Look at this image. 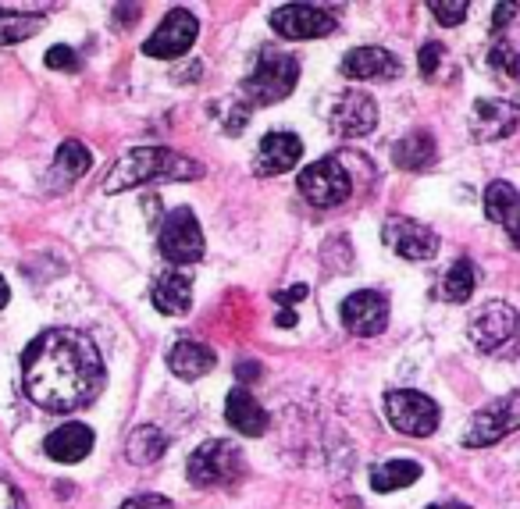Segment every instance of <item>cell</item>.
Returning a JSON list of instances; mask_svg holds the SVG:
<instances>
[{
    "instance_id": "obj_27",
    "label": "cell",
    "mask_w": 520,
    "mask_h": 509,
    "mask_svg": "<svg viewBox=\"0 0 520 509\" xmlns=\"http://www.w3.org/2000/svg\"><path fill=\"white\" fill-rule=\"evenodd\" d=\"M478 289V267L471 260H453L449 271L442 275V299L446 303H467Z\"/></svg>"
},
{
    "instance_id": "obj_8",
    "label": "cell",
    "mask_w": 520,
    "mask_h": 509,
    "mask_svg": "<svg viewBox=\"0 0 520 509\" xmlns=\"http://www.w3.org/2000/svg\"><path fill=\"white\" fill-rule=\"evenodd\" d=\"M296 186H300L303 200L314 203V207H342V203L353 196V182H350V171L342 168L335 157H325V161L310 164V168L300 171L296 178Z\"/></svg>"
},
{
    "instance_id": "obj_18",
    "label": "cell",
    "mask_w": 520,
    "mask_h": 509,
    "mask_svg": "<svg viewBox=\"0 0 520 509\" xmlns=\"http://www.w3.org/2000/svg\"><path fill=\"white\" fill-rule=\"evenodd\" d=\"M150 299H154V307L168 317H182L193 310V278L179 267H171V271H161L150 285Z\"/></svg>"
},
{
    "instance_id": "obj_2",
    "label": "cell",
    "mask_w": 520,
    "mask_h": 509,
    "mask_svg": "<svg viewBox=\"0 0 520 509\" xmlns=\"http://www.w3.org/2000/svg\"><path fill=\"white\" fill-rule=\"evenodd\" d=\"M204 175V164L186 154H175L168 146H136L104 178V193H125V189L154 186V182H193Z\"/></svg>"
},
{
    "instance_id": "obj_25",
    "label": "cell",
    "mask_w": 520,
    "mask_h": 509,
    "mask_svg": "<svg viewBox=\"0 0 520 509\" xmlns=\"http://www.w3.org/2000/svg\"><path fill=\"white\" fill-rule=\"evenodd\" d=\"M164 449H168V438H164V431L157 428V424H139L129 435V442H125V456H129V463H136V467L157 463L164 456Z\"/></svg>"
},
{
    "instance_id": "obj_31",
    "label": "cell",
    "mask_w": 520,
    "mask_h": 509,
    "mask_svg": "<svg viewBox=\"0 0 520 509\" xmlns=\"http://www.w3.org/2000/svg\"><path fill=\"white\" fill-rule=\"evenodd\" d=\"M43 61H47V68H61V72H79L82 68L79 54L72 47H50Z\"/></svg>"
},
{
    "instance_id": "obj_1",
    "label": "cell",
    "mask_w": 520,
    "mask_h": 509,
    "mask_svg": "<svg viewBox=\"0 0 520 509\" xmlns=\"http://www.w3.org/2000/svg\"><path fill=\"white\" fill-rule=\"evenodd\" d=\"M107 381L97 342L79 328H47L22 353L25 396L50 413L90 406Z\"/></svg>"
},
{
    "instance_id": "obj_23",
    "label": "cell",
    "mask_w": 520,
    "mask_h": 509,
    "mask_svg": "<svg viewBox=\"0 0 520 509\" xmlns=\"http://www.w3.org/2000/svg\"><path fill=\"white\" fill-rule=\"evenodd\" d=\"M214 349L204 346V342H179V346L168 353V367L175 378L182 381H196V378H204L207 371H214Z\"/></svg>"
},
{
    "instance_id": "obj_40",
    "label": "cell",
    "mask_w": 520,
    "mask_h": 509,
    "mask_svg": "<svg viewBox=\"0 0 520 509\" xmlns=\"http://www.w3.org/2000/svg\"><path fill=\"white\" fill-rule=\"evenodd\" d=\"M8 299H11V289H8V282H4V278H0V310L8 307Z\"/></svg>"
},
{
    "instance_id": "obj_29",
    "label": "cell",
    "mask_w": 520,
    "mask_h": 509,
    "mask_svg": "<svg viewBox=\"0 0 520 509\" xmlns=\"http://www.w3.org/2000/svg\"><path fill=\"white\" fill-rule=\"evenodd\" d=\"M488 65L496 68L499 75H506L510 82H520V54L506 43H496V47L488 50Z\"/></svg>"
},
{
    "instance_id": "obj_28",
    "label": "cell",
    "mask_w": 520,
    "mask_h": 509,
    "mask_svg": "<svg viewBox=\"0 0 520 509\" xmlns=\"http://www.w3.org/2000/svg\"><path fill=\"white\" fill-rule=\"evenodd\" d=\"M43 29V15H25V11L0 8V47H15V43L33 40Z\"/></svg>"
},
{
    "instance_id": "obj_10",
    "label": "cell",
    "mask_w": 520,
    "mask_h": 509,
    "mask_svg": "<svg viewBox=\"0 0 520 509\" xmlns=\"http://www.w3.org/2000/svg\"><path fill=\"white\" fill-rule=\"evenodd\" d=\"M382 239L385 246H389L396 257L403 260H431L435 253H439V232L431 225H424V221H414V218H399V214H392V218H385L382 225Z\"/></svg>"
},
{
    "instance_id": "obj_4",
    "label": "cell",
    "mask_w": 520,
    "mask_h": 509,
    "mask_svg": "<svg viewBox=\"0 0 520 509\" xmlns=\"http://www.w3.org/2000/svg\"><path fill=\"white\" fill-rule=\"evenodd\" d=\"M385 417L389 424L399 431V435H410V438H428L439 431L442 421V410L439 403L424 392H414V388H392L385 392Z\"/></svg>"
},
{
    "instance_id": "obj_3",
    "label": "cell",
    "mask_w": 520,
    "mask_h": 509,
    "mask_svg": "<svg viewBox=\"0 0 520 509\" xmlns=\"http://www.w3.org/2000/svg\"><path fill=\"white\" fill-rule=\"evenodd\" d=\"M300 82V61L293 54H282V50H260L257 61H253L250 75L243 79V97L250 104L271 107L278 100H285Z\"/></svg>"
},
{
    "instance_id": "obj_32",
    "label": "cell",
    "mask_w": 520,
    "mask_h": 509,
    "mask_svg": "<svg viewBox=\"0 0 520 509\" xmlns=\"http://www.w3.org/2000/svg\"><path fill=\"white\" fill-rule=\"evenodd\" d=\"M417 65H421V75H435L442 65V43H424L421 47V57H417Z\"/></svg>"
},
{
    "instance_id": "obj_34",
    "label": "cell",
    "mask_w": 520,
    "mask_h": 509,
    "mask_svg": "<svg viewBox=\"0 0 520 509\" xmlns=\"http://www.w3.org/2000/svg\"><path fill=\"white\" fill-rule=\"evenodd\" d=\"M122 509H171V502L164 499V495H136V499H129Z\"/></svg>"
},
{
    "instance_id": "obj_20",
    "label": "cell",
    "mask_w": 520,
    "mask_h": 509,
    "mask_svg": "<svg viewBox=\"0 0 520 509\" xmlns=\"http://www.w3.org/2000/svg\"><path fill=\"white\" fill-rule=\"evenodd\" d=\"M90 150L79 143V139H65V143L57 146L54 154V164H50L47 178H43V189H50V193H61V189H68L72 182H79L86 171H90Z\"/></svg>"
},
{
    "instance_id": "obj_19",
    "label": "cell",
    "mask_w": 520,
    "mask_h": 509,
    "mask_svg": "<svg viewBox=\"0 0 520 509\" xmlns=\"http://www.w3.org/2000/svg\"><path fill=\"white\" fill-rule=\"evenodd\" d=\"M520 125V107L510 100H478L471 114L474 139H506L517 132Z\"/></svg>"
},
{
    "instance_id": "obj_37",
    "label": "cell",
    "mask_w": 520,
    "mask_h": 509,
    "mask_svg": "<svg viewBox=\"0 0 520 509\" xmlns=\"http://www.w3.org/2000/svg\"><path fill=\"white\" fill-rule=\"evenodd\" d=\"M239 381H250V378H260V364H239L236 367Z\"/></svg>"
},
{
    "instance_id": "obj_7",
    "label": "cell",
    "mask_w": 520,
    "mask_h": 509,
    "mask_svg": "<svg viewBox=\"0 0 520 509\" xmlns=\"http://www.w3.org/2000/svg\"><path fill=\"white\" fill-rule=\"evenodd\" d=\"M186 470H189V485L218 488L239 477V470H243V453H239V445L225 442V438H214V442L200 445V449L189 456Z\"/></svg>"
},
{
    "instance_id": "obj_24",
    "label": "cell",
    "mask_w": 520,
    "mask_h": 509,
    "mask_svg": "<svg viewBox=\"0 0 520 509\" xmlns=\"http://www.w3.org/2000/svg\"><path fill=\"white\" fill-rule=\"evenodd\" d=\"M435 154H439L435 136L424 129L407 132L403 139L392 143V161H396V168H403V171H424L428 164H435Z\"/></svg>"
},
{
    "instance_id": "obj_35",
    "label": "cell",
    "mask_w": 520,
    "mask_h": 509,
    "mask_svg": "<svg viewBox=\"0 0 520 509\" xmlns=\"http://www.w3.org/2000/svg\"><path fill=\"white\" fill-rule=\"evenodd\" d=\"M513 15H517V4H496V11H492V33H503L506 25L513 22Z\"/></svg>"
},
{
    "instance_id": "obj_33",
    "label": "cell",
    "mask_w": 520,
    "mask_h": 509,
    "mask_svg": "<svg viewBox=\"0 0 520 509\" xmlns=\"http://www.w3.org/2000/svg\"><path fill=\"white\" fill-rule=\"evenodd\" d=\"M0 509H25V499L8 477H0Z\"/></svg>"
},
{
    "instance_id": "obj_6",
    "label": "cell",
    "mask_w": 520,
    "mask_h": 509,
    "mask_svg": "<svg viewBox=\"0 0 520 509\" xmlns=\"http://www.w3.org/2000/svg\"><path fill=\"white\" fill-rule=\"evenodd\" d=\"M157 246H161L164 260L175 267L200 264L207 253L204 228H200V221L193 218L189 207H175V211L164 218L161 232H157Z\"/></svg>"
},
{
    "instance_id": "obj_26",
    "label": "cell",
    "mask_w": 520,
    "mask_h": 509,
    "mask_svg": "<svg viewBox=\"0 0 520 509\" xmlns=\"http://www.w3.org/2000/svg\"><path fill=\"white\" fill-rule=\"evenodd\" d=\"M421 474H424V467L417 460H389V463H382V467L371 470V488L389 495V492H399V488L417 485Z\"/></svg>"
},
{
    "instance_id": "obj_30",
    "label": "cell",
    "mask_w": 520,
    "mask_h": 509,
    "mask_svg": "<svg viewBox=\"0 0 520 509\" xmlns=\"http://www.w3.org/2000/svg\"><path fill=\"white\" fill-rule=\"evenodd\" d=\"M428 8L439 25H460L467 18V0H431Z\"/></svg>"
},
{
    "instance_id": "obj_41",
    "label": "cell",
    "mask_w": 520,
    "mask_h": 509,
    "mask_svg": "<svg viewBox=\"0 0 520 509\" xmlns=\"http://www.w3.org/2000/svg\"><path fill=\"white\" fill-rule=\"evenodd\" d=\"M446 509H467V506H460V502H449V506Z\"/></svg>"
},
{
    "instance_id": "obj_5",
    "label": "cell",
    "mask_w": 520,
    "mask_h": 509,
    "mask_svg": "<svg viewBox=\"0 0 520 509\" xmlns=\"http://www.w3.org/2000/svg\"><path fill=\"white\" fill-rule=\"evenodd\" d=\"M471 342L488 356L513 360L520 353V314L506 303H492L471 321Z\"/></svg>"
},
{
    "instance_id": "obj_42",
    "label": "cell",
    "mask_w": 520,
    "mask_h": 509,
    "mask_svg": "<svg viewBox=\"0 0 520 509\" xmlns=\"http://www.w3.org/2000/svg\"><path fill=\"white\" fill-rule=\"evenodd\" d=\"M428 509H446V506H428Z\"/></svg>"
},
{
    "instance_id": "obj_13",
    "label": "cell",
    "mask_w": 520,
    "mask_h": 509,
    "mask_svg": "<svg viewBox=\"0 0 520 509\" xmlns=\"http://www.w3.org/2000/svg\"><path fill=\"white\" fill-rule=\"evenodd\" d=\"M196 33H200V22H196L193 11L175 8L164 15V22L157 25V33L143 43V54L161 57V61H168V57H182L189 47H193Z\"/></svg>"
},
{
    "instance_id": "obj_12",
    "label": "cell",
    "mask_w": 520,
    "mask_h": 509,
    "mask_svg": "<svg viewBox=\"0 0 520 509\" xmlns=\"http://www.w3.org/2000/svg\"><path fill=\"white\" fill-rule=\"evenodd\" d=\"M342 324L357 339H374L389 328V296L374 289H360L342 303Z\"/></svg>"
},
{
    "instance_id": "obj_15",
    "label": "cell",
    "mask_w": 520,
    "mask_h": 509,
    "mask_svg": "<svg viewBox=\"0 0 520 509\" xmlns=\"http://www.w3.org/2000/svg\"><path fill=\"white\" fill-rule=\"evenodd\" d=\"M374 125H378V104H374L367 93H360V89L346 93V97L332 107V132H339V136L360 139L367 136V132H374Z\"/></svg>"
},
{
    "instance_id": "obj_11",
    "label": "cell",
    "mask_w": 520,
    "mask_h": 509,
    "mask_svg": "<svg viewBox=\"0 0 520 509\" xmlns=\"http://www.w3.org/2000/svg\"><path fill=\"white\" fill-rule=\"evenodd\" d=\"M271 29L282 40H317V36H332L339 22L332 11L314 8V4H282L271 11Z\"/></svg>"
},
{
    "instance_id": "obj_39",
    "label": "cell",
    "mask_w": 520,
    "mask_h": 509,
    "mask_svg": "<svg viewBox=\"0 0 520 509\" xmlns=\"http://www.w3.org/2000/svg\"><path fill=\"white\" fill-rule=\"evenodd\" d=\"M275 324H278V328H293V324H296V314H293V310H282V314L275 317Z\"/></svg>"
},
{
    "instance_id": "obj_16",
    "label": "cell",
    "mask_w": 520,
    "mask_h": 509,
    "mask_svg": "<svg viewBox=\"0 0 520 509\" xmlns=\"http://www.w3.org/2000/svg\"><path fill=\"white\" fill-rule=\"evenodd\" d=\"M403 72V61H399L392 50L385 47H357L350 54L342 57V75L346 79H378V82H389Z\"/></svg>"
},
{
    "instance_id": "obj_14",
    "label": "cell",
    "mask_w": 520,
    "mask_h": 509,
    "mask_svg": "<svg viewBox=\"0 0 520 509\" xmlns=\"http://www.w3.org/2000/svg\"><path fill=\"white\" fill-rule=\"evenodd\" d=\"M300 157H303V139L296 136V132L275 129L260 139L257 157H253V175H260V178L282 175V171L296 168Z\"/></svg>"
},
{
    "instance_id": "obj_21",
    "label": "cell",
    "mask_w": 520,
    "mask_h": 509,
    "mask_svg": "<svg viewBox=\"0 0 520 509\" xmlns=\"http://www.w3.org/2000/svg\"><path fill=\"white\" fill-rule=\"evenodd\" d=\"M225 421L246 438H257L268 431V410L253 399V392L246 385H236L225 399Z\"/></svg>"
},
{
    "instance_id": "obj_17",
    "label": "cell",
    "mask_w": 520,
    "mask_h": 509,
    "mask_svg": "<svg viewBox=\"0 0 520 509\" xmlns=\"http://www.w3.org/2000/svg\"><path fill=\"white\" fill-rule=\"evenodd\" d=\"M485 218L496 221L499 228H506L513 250H520V193L510 182H503V178L485 186Z\"/></svg>"
},
{
    "instance_id": "obj_38",
    "label": "cell",
    "mask_w": 520,
    "mask_h": 509,
    "mask_svg": "<svg viewBox=\"0 0 520 509\" xmlns=\"http://www.w3.org/2000/svg\"><path fill=\"white\" fill-rule=\"evenodd\" d=\"M114 15H125L122 22L132 25V22H136V15H139V8H136V4H129V8H114Z\"/></svg>"
},
{
    "instance_id": "obj_36",
    "label": "cell",
    "mask_w": 520,
    "mask_h": 509,
    "mask_svg": "<svg viewBox=\"0 0 520 509\" xmlns=\"http://www.w3.org/2000/svg\"><path fill=\"white\" fill-rule=\"evenodd\" d=\"M307 296V285H293L289 292H275V299L282 303V307H289V303H296V299Z\"/></svg>"
},
{
    "instance_id": "obj_22",
    "label": "cell",
    "mask_w": 520,
    "mask_h": 509,
    "mask_svg": "<svg viewBox=\"0 0 520 509\" xmlns=\"http://www.w3.org/2000/svg\"><path fill=\"white\" fill-rule=\"evenodd\" d=\"M93 431L86 424L72 421V424H61L57 431H50L47 442H43V453L50 456L54 463H79L93 453Z\"/></svg>"
},
{
    "instance_id": "obj_9",
    "label": "cell",
    "mask_w": 520,
    "mask_h": 509,
    "mask_svg": "<svg viewBox=\"0 0 520 509\" xmlns=\"http://www.w3.org/2000/svg\"><path fill=\"white\" fill-rule=\"evenodd\" d=\"M513 431H520V388L474 413L471 428L464 431V445L467 449H485V445H496L499 438L513 435Z\"/></svg>"
}]
</instances>
